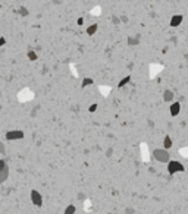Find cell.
Here are the masks:
<instances>
[{"instance_id":"obj_1","label":"cell","mask_w":188,"mask_h":214,"mask_svg":"<svg viewBox=\"0 0 188 214\" xmlns=\"http://www.w3.org/2000/svg\"><path fill=\"white\" fill-rule=\"evenodd\" d=\"M153 156H154V158L157 160V161H162V163H168L169 161V153H166V150H154L153 151Z\"/></svg>"},{"instance_id":"obj_2","label":"cell","mask_w":188,"mask_h":214,"mask_svg":"<svg viewBox=\"0 0 188 214\" xmlns=\"http://www.w3.org/2000/svg\"><path fill=\"white\" fill-rule=\"evenodd\" d=\"M168 170H169V173L184 172V166L181 164L179 161H169V164H168Z\"/></svg>"},{"instance_id":"obj_3","label":"cell","mask_w":188,"mask_h":214,"mask_svg":"<svg viewBox=\"0 0 188 214\" xmlns=\"http://www.w3.org/2000/svg\"><path fill=\"white\" fill-rule=\"evenodd\" d=\"M31 199H33V202L37 207H41V204H43V201H41V195L37 192V191H31Z\"/></svg>"},{"instance_id":"obj_4","label":"cell","mask_w":188,"mask_h":214,"mask_svg":"<svg viewBox=\"0 0 188 214\" xmlns=\"http://www.w3.org/2000/svg\"><path fill=\"white\" fill-rule=\"evenodd\" d=\"M22 136H24L22 132H8V133H6V138H8V140H19V138H22Z\"/></svg>"},{"instance_id":"obj_5","label":"cell","mask_w":188,"mask_h":214,"mask_svg":"<svg viewBox=\"0 0 188 214\" xmlns=\"http://www.w3.org/2000/svg\"><path fill=\"white\" fill-rule=\"evenodd\" d=\"M30 98H33V94H31L28 90L21 91V92H19V100H21V101H24V100H30Z\"/></svg>"},{"instance_id":"obj_6","label":"cell","mask_w":188,"mask_h":214,"mask_svg":"<svg viewBox=\"0 0 188 214\" xmlns=\"http://www.w3.org/2000/svg\"><path fill=\"white\" fill-rule=\"evenodd\" d=\"M179 109H181L179 103H173V104L171 106V115L172 116H176L178 113H179Z\"/></svg>"},{"instance_id":"obj_7","label":"cell","mask_w":188,"mask_h":214,"mask_svg":"<svg viewBox=\"0 0 188 214\" xmlns=\"http://www.w3.org/2000/svg\"><path fill=\"white\" fill-rule=\"evenodd\" d=\"M181 22H182V16H181V15H176V16L172 18L171 25H172V26H178V25H179Z\"/></svg>"},{"instance_id":"obj_8","label":"cell","mask_w":188,"mask_h":214,"mask_svg":"<svg viewBox=\"0 0 188 214\" xmlns=\"http://www.w3.org/2000/svg\"><path fill=\"white\" fill-rule=\"evenodd\" d=\"M163 145H165V148L168 150V148H171V145H172V142H171V138L169 136H165V141H163Z\"/></svg>"},{"instance_id":"obj_9","label":"cell","mask_w":188,"mask_h":214,"mask_svg":"<svg viewBox=\"0 0 188 214\" xmlns=\"http://www.w3.org/2000/svg\"><path fill=\"white\" fill-rule=\"evenodd\" d=\"M163 98H165V101H171V100L173 98V94H172L171 91H166L165 95H163Z\"/></svg>"},{"instance_id":"obj_10","label":"cell","mask_w":188,"mask_h":214,"mask_svg":"<svg viewBox=\"0 0 188 214\" xmlns=\"http://www.w3.org/2000/svg\"><path fill=\"white\" fill-rule=\"evenodd\" d=\"M96 31H97V25H96V24H94V25H91L90 28L87 29V33H88V35H93V34L96 33Z\"/></svg>"},{"instance_id":"obj_11","label":"cell","mask_w":188,"mask_h":214,"mask_svg":"<svg viewBox=\"0 0 188 214\" xmlns=\"http://www.w3.org/2000/svg\"><path fill=\"white\" fill-rule=\"evenodd\" d=\"M75 213V207L74 205H68L65 210V214H74Z\"/></svg>"},{"instance_id":"obj_12","label":"cell","mask_w":188,"mask_h":214,"mask_svg":"<svg viewBox=\"0 0 188 214\" xmlns=\"http://www.w3.org/2000/svg\"><path fill=\"white\" fill-rule=\"evenodd\" d=\"M91 82H93V79H91V78H85V79H84V82H82V87H85V85H90Z\"/></svg>"},{"instance_id":"obj_13","label":"cell","mask_w":188,"mask_h":214,"mask_svg":"<svg viewBox=\"0 0 188 214\" xmlns=\"http://www.w3.org/2000/svg\"><path fill=\"white\" fill-rule=\"evenodd\" d=\"M129 79H131V78H129V76H126V78H123L122 81H121V84H119V87H123V85H125V84L128 82V81H129Z\"/></svg>"},{"instance_id":"obj_14","label":"cell","mask_w":188,"mask_h":214,"mask_svg":"<svg viewBox=\"0 0 188 214\" xmlns=\"http://www.w3.org/2000/svg\"><path fill=\"white\" fill-rule=\"evenodd\" d=\"M179 153H181V156L182 157H188V148H182Z\"/></svg>"},{"instance_id":"obj_15","label":"cell","mask_w":188,"mask_h":214,"mask_svg":"<svg viewBox=\"0 0 188 214\" xmlns=\"http://www.w3.org/2000/svg\"><path fill=\"white\" fill-rule=\"evenodd\" d=\"M28 56H30V59H31V60H33V59H35V57H37V56H35V54H34V53H28Z\"/></svg>"},{"instance_id":"obj_16","label":"cell","mask_w":188,"mask_h":214,"mask_svg":"<svg viewBox=\"0 0 188 214\" xmlns=\"http://www.w3.org/2000/svg\"><path fill=\"white\" fill-rule=\"evenodd\" d=\"M96 109H97V106H96V104H93V106L90 107V110H91V112H93V110H96Z\"/></svg>"},{"instance_id":"obj_17","label":"cell","mask_w":188,"mask_h":214,"mask_svg":"<svg viewBox=\"0 0 188 214\" xmlns=\"http://www.w3.org/2000/svg\"><path fill=\"white\" fill-rule=\"evenodd\" d=\"M78 24H80V25L84 24V19H82V18H80V19H78Z\"/></svg>"}]
</instances>
